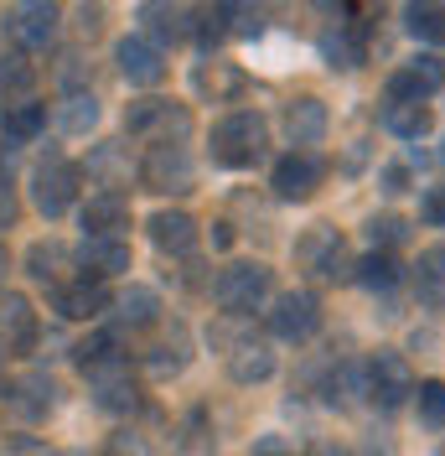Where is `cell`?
<instances>
[{
    "instance_id": "1",
    "label": "cell",
    "mask_w": 445,
    "mask_h": 456,
    "mask_svg": "<svg viewBox=\"0 0 445 456\" xmlns=\"http://www.w3.org/2000/svg\"><path fill=\"white\" fill-rule=\"evenodd\" d=\"M264 145H270V125H264V114L239 110V114H228L218 130H213V161H218V167L244 171V167H254V161L264 156Z\"/></svg>"
},
{
    "instance_id": "2",
    "label": "cell",
    "mask_w": 445,
    "mask_h": 456,
    "mask_svg": "<svg viewBox=\"0 0 445 456\" xmlns=\"http://www.w3.org/2000/svg\"><path fill=\"white\" fill-rule=\"evenodd\" d=\"M125 130L156 145H182L192 135V114L182 104H171V99H140V104L125 110Z\"/></svg>"
},
{
    "instance_id": "3",
    "label": "cell",
    "mask_w": 445,
    "mask_h": 456,
    "mask_svg": "<svg viewBox=\"0 0 445 456\" xmlns=\"http://www.w3.org/2000/svg\"><path fill=\"white\" fill-rule=\"evenodd\" d=\"M62 21V0H21L5 11V37L21 47V53H47Z\"/></svg>"
},
{
    "instance_id": "4",
    "label": "cell",
    "mask_w": 445,
    "mask_h": 456,
    "mask_svg": "<svg viewBox=\"0 0 445 456\" xmlns=\"http://www.w3.org/2000/svg\"><path fill=\"white\" fill-rule=\"evenodd\" d=\"M270 285H275L270 281V265H228L218 275V285H213V296H218L222 312L249 316L270 301Z\"/></svg>"
},
{
    "instance_id": "5",
    "label": "cell",
    "mask_w": 445,
    "mask_h": 456,
    "mask_svg": "<svg viewBox=\"0 0 445 456\" xmlns=\"http://www.w3.org/2000/svg\"><path fill=\"white\" fill-rule=\"evenodd\" d=\"M362 395L373 399V404H384V410H393V404H404V399L415 395V369H409V358L404 353H373L368 358V369H362Z\"/></svg>"
},
{
    "instance_id": "6",
    "label": "cell",
    "mask_w": 445,
    "mask_h": 456,
    "mask_svg": "<svg viewBox=\"0 0 445 456\" xmlns=\"http://www.w3.org/2000/svg\"><path fill=\"white\" fill-rule=\"evenodd\" d=\"M295 259L306 265L311 275H321V281H352V255H347L336 228H311L306 239L295 244Z\"/></svg>"
},
{
    "instance_id": "7",
    "label": "cell",
    "mask_w": 445,
    "mask_h": 456,
    "mask_svg": "<svg viewBox=\"0 0 445 456\" xmlns=\"http://www.w3.org/2000/svg\"><path fill=\"white\" fill-rule=\"evenodd\" d=\"M135 21H140V37H145V42H156L161 53L192 37V11H187L182 0H140Z\"/></svg>"
},
{
    "instance_id": "8",
    "label": "cell",
    "mask_w": 445,
    "mask_h": 456,
    "mask_svg": "<svg viewBox=\"0 0 445 456\" xmlns=\"http://www.w3.org/2000/svg\"><path fill=\"white\" fill-rule=\"evenodd\" d=\"M321 176H327V161H321L316 151H290V156L275 161L270 187H275V198H285V202H306V198H316Z\"/></svg>"
},
{
    "instance_id": "9",
    "label": "cell",
    "mask_w": 445,
    "mask_h": 456,
    "mask_svg": "<svg viewBox=\"0 0 445 456\" xmlns=\"http://www.w3.org/2000/svg\"><path fill=\"white\" fill-rule=\"evenodd\" d=\"M316 327H321V301L311 290H285L270 312V332L285 342H306Z\"/></svg>"
},
{
    "instance_id": "10",
    "label": "cell",
    "mask_w": 445,
    "mask_h": 456,
    "mask_svg": "<svg viewBox=\"0 0 445 456\" xmlns=\"http://www.w3.org/2000/svg\"><path fill=\"white\" fill-rule=\"evenodd\" d=\"M140 182L150 192H192V156L182 145H156L140 161Z\"/></svg>"
},
{
    "instance_id": "11",
    "label": "cell",
    "mask_w": 445,
    "mask_h": 456,
    "mask_svg": "<svg viewBox=\"0 0 445 456\" xmlns=\"http://www.w3.org/2000/svg\"><path fill=\"white\" fill-rule=\"evenodd\" d=\"M78 182H84V171L73 167V161H47V167H36L31 198H36V208H42L47 218H57V213H68V208H73Z\"/></svg>"
},
{
    "instance_id": "12",
    "label": "cell",
    "mask_w": 445,
    "mask_h": 456,
    "mask_svg": "<svg viewBox=\"0 0 445 456\" xmlns=\"http://www.w3.org/2000/svg\"><path fill=\"white\" fill-rule=\"evenodd\" d=\"M321 57H327V68H342V73L362 68V57H368V21L342 16L336 27H327L321 31Z\"/></svg>"
},
{
    "instance_id": "13",
    "label": "cell",
    "mask_w": 445,
    "mask_h": 456,
    "mask_svg": "<svg viewBox=\"0 0 445 456\" xmlns=\"http://www.w3.org/2000/svg\"><path fill=\"white\" fill-rule=\"evenodd\" d=\"M441 84H445L441 57H415V62H404V68L389 78V104H425Z\"/></svg>"
},
{
    "instance_id": "14",
    "label": "cell",
    "mask_w": 445,
    "mask_h": 456,
    "mask_svg": "<svg viewBox=\"0 0 445 456\" xmlns=\"http://www.w3.org/2000/svg\"><path fill=\"white\" fill-rule=\"evenodd\" d=\"M114 57H119V73L140 88H156L166 78V53H161L156 42H145V37H125V42L114 47Z\"/></svg>"
},
{
    "instance_id": "15",
    "label": "cell",
    "mask_w": 445,
    "mask_h": 456,
    "mask_svg": "<svg viewBox=\"0 0 445 456\" xmlns=\"http://www.w3.org/2000/svg\"><path fill=\"white\" fill-rule=\"evenodd\" d=\"M88 384H93L99 410H114V415L135 410V379H130V363H125V358H109V363L88 369Z\"/></svg>"
},
{
    "instance_id": "16",
    "label": "cell",
    "mask_w": 445,
    "mask_h": 456,
    "mask_svg": "<svg viewBox=\"0 0 445 456\" xmlns=\"http://www.w3.org/2000/svg\"><path fill=\"white\" fill-rule=\"evenodd\" d=\"M0 338L11 353H31L36 347V306H31L27 296H0Z\"/></svg>"
},
{
    "instance_id": "17",
    "label": "cell",
    "mask_w": 445,
    "mask_h": 456,
    "mask_svg": "<svg viewBox=\"0 0 445 456\" xmlns=\"http://www.w3.org/2000/svg\"><path fill=\"white\" fill-rule=\"evenodd\" d=\"M57 312L68 316V322H93V316L109 312V290H104V281H78V285H62L57 290Z\"/></svg>"
},
{
    "instance_id": "18",
    "label": "cell",
    "mask_w": 445,
    "mask_h": 456,
    "mask_svg": "<svg viewBox=\"0 0 445 456\" xmlns=\"http://www.w3.org/2000/svg\"><path fill=\"white\" fill-rule=\"evenodd\" d=\"M84 228H88V239H119V228H130V198H119V192L88 198Z\"/></svg>"
},
{
    "instance_id": "19",
    "label": "cell",
    "mask_w": 445,
    "mask_h": 456,
    "mask_svg": "<svg viewBox=\"0 0 445 456\" xmlns=\"http://www.w3.org/2000/svg\"><path fill=\"white\" fill-rule=\"evenodd\" d=\"M78 265H84L88 281H109L119 270H130V244L125 239H84Z\"/></svg>"
},
{
    "instance_id": "20",
    "label": "cell",
    "mask_w": 445,
    "mask_h": 456,
    "mask_svg": "<svg viewBox=\"0 0 445 456\" xmlns=\"http://www.w3.org/2000/svg\"><path fill=\"white\" fill-rule=\"evenodd\" d=\"M285 135H290V145H316L321 135H327V104L321 99H295L290 110H285Z\"/></svg>"
},
{
    "instance_id": "21",
    "label": "cell",
    "mask_w": 445,
    "mask_h": 456,
    "mask_svg": "<svg viewBox=\"0 0 445 456\" xmlns=\"http://www.w3.org/2000/svg\"><path fill=\"white\" fill-rule=\"evenodd\" d=\"M150 239H156V249H166V255H192L197 249V218L192 213H156V218H150Z\"/></svg>"
},
{
    "instance_id": "22",
    "label": "cell",
    "mask_w": 445,
    "mask_h": 456,
    "mask_svg": "<svg viewBox=\"0 0 445 456\" xmlns=\"http://www.w3.org/2000/svg\"><path fill=\"white\" fill-rule=\"evenodd\" d=\"M109 312H114L119 327H150L156 312H161V296H156L150 285H130V290L109 296Z\"/></svg>"
},
{
    "instance_id": "23",
    "label": "cell",
    "mask_w": 445,
    "mask_h": 456,
    "mask_svg": "<svg viewBox=\"0 0 445 456\" xmlns=\"http://www.w3.org/2000/svg\"><path fill=\"white\" fill-rule=\"evenodd\" d=\"M404 27L425 47H445V0H409L404 5Z\"/></svg>"
},
{
    "instance_id": "24",
    "label": "cell",
    "mask_w": 445,
    "mask_h": 456,
    "mask_svg": "<svg viewBox=\"0 0 445 456\" xmlns=\"http://www.w3.org/2000/svg\"><path fill=\"white\" fill-rule=\"evenodd\" d=\"M192 84H197V94H207L213 104H222V99H239L244 94V68H233V62H202L192 73Z\"/></svg>"
},
{
    "instance_id": "25",
    "label": "cell",
    "mask_w": 445,
    "mask_h": 456,
    "mask_svg": "<svg viewBox=\"0 0 445 456\" xmlns=\"http://www.w3.org/2000/svg\"><path fill=\"white\" fill-rule=\"evenodd\" d=\"M228 373H233L239 384H259V379H270V373H275V353H270V342H233V353H228Z\"/></svg>"
},
{
    "instance_id": "26",
    "label": "cell",
    "mask_w": 445,
    "mask_h": 456,
    "mask_svg": "<svg viewBox=\"0 0 445 456\" xmlns=\"http://www.w3.org/2000/svg\"><path fill=\"white\" fill-rule=\"evenodd\" d=\"M218 11L228 37H259L264 31V0H207Z\"/></svg>"
},
{
    "instance_id": "27",
    "label": "cell",
    "mask_w": 445,
    "mask_h": 456,
    "mask_svg": "<svg viewBox=\"0 0 445 456\" xmlns=\"http://www.w3.org/2000/svg\"><path fill=\"white\" fill-rule=\"evenodd\" d=\"M415 290L419 301H430V306H445V244L435 249H425L415 265Z\"/></svg>"
},
{
    "instance_id": "28",
    "label": "cell",
    "mask_w": 445,
    "mask_h": 456,
    "mask_svg": "<svg viewBox=\"0 0 445 456\" xmlns=\"http://www.w3.org/2000/svg\"><path fill=\"white\" fill-rule=\"evenodd\" d=\"M47 125V104H5V119H0V130H5V141L11 145H27L36 130Z\"/></svg>"
},
{
    "instance_id": "29",
    "label": "cell",
    "mask_w": 445,
    "mask_h": 456,
    "mask_svg": "<svg viewBox=\"0 0 445 456\" xmlns=\"http://www.w3.org/2000/svg\"><path fill=\"white\" fill-rule=\"evenodd\" d=\"M352 281L368 285V290H389V285H399V259H393L389 249H373L368 259L352 265Z\"/></svg>"
},
{
    "instance_id": "30",
    "label": "cell",
    "mask_w": 445,
    "mask_h": 456,
    "mask_svg": "<svg viewBox=\"0 0 445 456\" xmlns=\"http://www.w3.org/2000/svg\"><path fill=\"white\" fill-rule=\"evenodd\" d=\"M57 125H62L68 135H88V130L99 125V104H93V94H68V99L57 104Z\"/></svg>"
},
{
    "instance_id": "31",
    "label": "cell",
    "mask_w": 445,
    "mask_h": 456,
    "mask_svg": "<svg viewBox=\"0 0 445 456\" xmlns=\"http://www.w3.org/2000/svg\"><path fill=\"white\" fill-rule=\"evenodd\" d=\"M384 125H389L399 141H419V135H430V110L425 104H389L384 110Z\"/></svg>"
},
{
    "instance_id": "32",
    "label": "cell",
    "mask_w": 445,
    "mask_h": 456,
    "mask_svg": "<svg viewBox=\"0 0 445 456\" xmlns=\"http://www.w3.org/2000/svg\"><path fill=\"white\" fill-rule=\"evenodd\" d=\"M31 84H36V68L27 57L21 53L0 57V99H21V94H31Z\"/></svg>"
},
{
    "instance_id": "33",
    "label": "cell",
    "mask_w": 445,
    "mask_h": 456,
    "mask_svg": "<svg viewBox=\"0 0 445 456\" xmlns=\"http://www.w3.org/2000/svg\"><path fill=\"white\" fill-rule=\"evenodd\" d=\"M415 410L425 426H445V379H425L415 384Z\"/></svg>"
},
{
    "instance_id": "34",
    "label": "cell",
    "mask_w": 445,
    "mask_h": 456,
    "mask_svg": "<svg viewBox=\"0 0 445 456\" xmlns=\"http://www.w3.org/2000/svg\"><path fill=\"white\" fill-rule=\"evenodd\" d=\"M57 265H62V249H57V244H31L27 249L31 281H57Z\"/></svg>"
},
{
    "instance_id": "35",
    "label": "cell",
    "mask_w": 445,
    "mask_h": 456,
    "mask_svg": "<svg viewBox=\"0 0 445 456\" xmlns=\"http://www.w3.org/2000/svg\"><path fill=\"white\" fill-rule=\"evenodd\" d=\"M16 404H21V410H27V415H42V410H53V384H47V379H27V384H21V389H16Z\"/></svg>"
},
{
    "instance_id": "36",
    "label": "cell",
    "mask_w": 445,
    "mask_h": 456,
    "mask_svg": "<svg viewBox=\"0 0 445 456\" xmlns=\"http://www.w3.org/2000/svg\"><path fill=\"white\" fill-rule=\"evenodd\" d=\"M404 233H409V224H404V218H393V213H384V218H373V224H368V239H373V249H378V244H384V249L404 244Z\"/></svg>"
},
{
    "instance_id": "37",
    "label": "cell",
    "mask_w": 445,
    "mask_h": 456,
    "mask_svg": "<svg viewBox=\"0 0 445 456\" xmlns=\"http://www.w3.org/2000/svg\"><path fill=\"white\" fill-rule=\"evenodd\" d=\"M93 176H104V182H125L130 176V167L119 161V145H99V156H93Z\"/></svg>"
},
{
    "instance_id": "38",
    "label": "cell",
    "mask_w": 445,
    "mask_h": 456,
    "mask_svg": "<svg viewBox=\"0 0 445 456\" xmlns=\"http://www.w3.org/2000/svg\"><path fill=\"white\" fill-rule=\"evenodd\" d=\"M109 358H119V353H114V338L109 332H104V338H88L84 347H78V369H99V363H109Z\"/></svg>"
},
{
    "instance_id": "39",
    "label": "cell",
    "mask_w": 445,
    "mask_h": 456,
    "mask_svg": "<svg viewBox=\"0 0 445 456\" xmlns=\"http://www.w3.org/2000/svg\"><path fill=\"white\" fill-rule=\"evenodd\" d=\"M419 218H425V224H445V187H430V192L419 198Z\"/></svg>"
},
{
    "instance_id": "40",
    "label": "cell",
    "mask_w": 445,
    "mask_h": 456,
    "mask_svg": "<svg viewBox=\"0 0 445 456\" xmlns=\"http://www.w3.org/2000/svg\"><path fill=\"white\" fill-rule=\"evenodd\" d=\"M16 224V187H11V176L0 171V228Z\"/></svg>"
},
{
    "instance_id": "41",
    "label": "cell",
    "mask_w": 445,
    "mask_h": 456,
    "mask_svg": "<svg viewBox=\"0 0 445 456\" xmlns=\"http://www.w3.org/2000/svg\"><path fill=\"white\" fill-rule=\"evenodd\" d=\"M404 187H409V171H404V167L384 171V192H404Z\"/></svg>"
},
{
    "instance_id": "42",
    "label": "cell",
    "mask_w": 445,
    "mask_h": 456,
    "mask_svg": "<svg viewBox=\"0 0 445 456\" xmlns=\"http://www.w3.org/2000/svg\"><path fill=\"white\" fill-rule=\"evenodd\" d=\"M11 456H47V446H36V441H16Z\"/></svg>"
},
{
    "instance_id": "43",
    "label": "cell",
    "mask_w": 445,
    "mask_h": 456,
    "mask_svg": "<svg viewBox=\"0 0 445 456\" xmlns=\"http://www.w3.org/2000/svg\"><path fill=\"white\" fill-rule=\"evenodd\" d=\"M311 456H347V452H342V446H332V441H316V446H311Z\"/></svg>"
},
{
    "instance_id": "44",
    "label": "cell",
    "mask_w": 445,
    "mask_h": 456,
    "mask_svg": "<svg viewBox=\"0 0 445 456\" xmlns=\"http://www.w3.org/2000/svg\"><path fill=\"white\" fill-rule=\"evenodd\" d=\"M254 456H290V452H279L275 441H270V446H259V452H254Z\"/></svg>"
},
{
    "instance_id": "45",
    "label": "cell",
    "mask_w": 445,
    "mask_h": 456,
    "mask_svg": "<svg viewBox=\"0 0 445 456\" xmlns=\"http://www.w3.org/2000/svg\"><path fill=\"white\" fill-rule=\"evenodd\" d=\"M316 5H321V11H342V5H347V0H316Z\"/></svg>"
},
{
    "instance_id": "46",
    "label": "cell",
    "mask_w": 445,
    "mask_h": 456,
    "mask_svg": "<svg viewBox=\"0 0 445 456\" xmlns=\"http://www.w3.org/2000/svg\"><path fill=\"white\" fill-rule=\"evenodd\" d=\"M0 275H5V249H0Z\"/></svg>"
},
{
    "instance_id": "47",
    "label": "cell",
    "mask_w": 445,
    "mask_h": 456,
    "mask_svg": "<svg viewBox=\"0 0 445 456\" xmlns=\"http://www.w3.org/2000/svg\"><path fill=\"white\" fill-rule=\"evenodd\" d=\"M441 167H445V145H441Z\"/></svg>"
}]
</instances>
